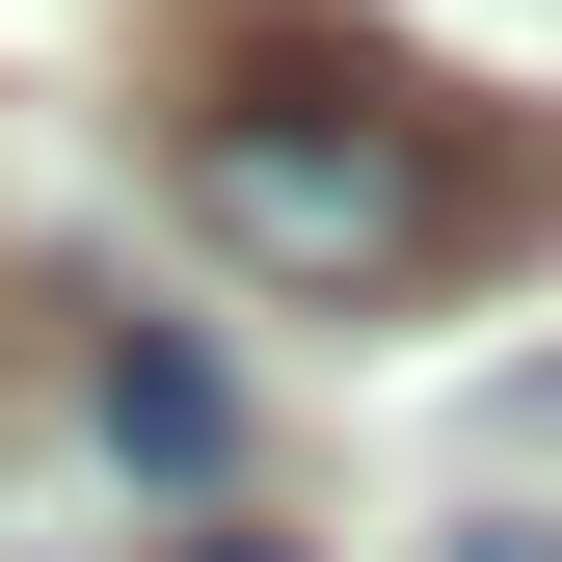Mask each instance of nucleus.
I'll list each match as a JSON object with an SVG mask.
<instances>
[{"label":"nucleus","mask_w":562,"mask_h":562,"mask_svg":"<svg viewBox=\"0 0 562 562\" xmlns=\"http://www.w3.org/2000/svg\"><path fill=\"white\" fill-rule=\"evenodd\" d=\"M108 456H134V482H215V456H241L215 348H108Z\"/></svg>","instance_id":"f03ea898"},{"label":"nucleus","mask_w":562,"mask_h":562,"mask_svg":"<svg viewBox=\"0 0 562 562\" xmlns=\"http://www.w3.org/2000/svg\"><path fill=\"white\" fill-rule=\"evenodd\" d=\"M188 562H268V536H188Z\"/></svg>","instance_id":"20e7f679"},{"label":"nucleus","mask_w":562,"mask_h":562,"mask_svg":"<svg viewBox=\"0 0 562 562\" xmlns=\"http://www.w3.org/2000/svg\"><path fill=\"white\" fill-rule=\"evenodd\" d=\"M456 562H562V536H456Z\"/></svg>","instance_id":"7ed1b4c3"},{"label":"nucleus","mask_w":562,"mask_h":562,"mask_svg":"<svg viewBox=\"0 0 562 562\" xmlns=\"http://www.w3.org/2000/svg\"><path fill=\"white\" fill-rule=\"evenodd\" d=\"M188 215L241 241V295L375 322V295H429L456 241H509L536 188H482V161H456V108L402 81L375 27H241L215 81H188Z\"/></svg>","instance_id":"f257e3e1"}]
</instances>
